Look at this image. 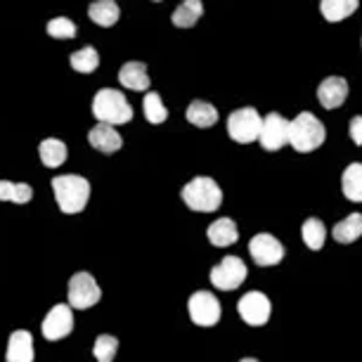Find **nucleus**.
Returning a JSON list of instances; mask_svg holds the SVG:
<instances>
[{"label":"nucleus","instance_id":"22","mask_svg":"<svg viewBox=\"0 0 362 362\" xmlns=\"http://www.w3.org/2000/svg\"><path fill=\"white\" fill-rule=\"evenodd\" d=\"M66 154H69L66 152V145L57 138H45L38 145V156H40V161H43V166H47V168L62 166L66 161Z\"/></svg>","mask_w":362,"mask_h":362},{"label":"nucleus","instance_id":"23","mask_svg":"<svg viewBox=\"0 0 362 362\" xmlns=\"http://www.w3.org/2000/svg\"><path fill=\"white\" fill-rule=\"evenodd\" d=\"M360 0H320V12L327 22H341L358 10Z\"/></svg>","mask_w":362,"mask_h":362},{"label":"nucleus","instance_id":"20","mask_svg":"<svg viewBox=\"0 0 362 362\" xmlns=\"http://www.w3.org/2000/svg\"><path fill=\"white\" fill-rule=\"evenodd\" d=\"M185 116L189 124L197 128H211V126H216V121H218V109L206 100H194V102H189Z\"/></svg>","mask_w":362,"mask_h":362},{"label":"nucleus","instance_id":"16","mask_svg":"<svg viewBox=\"0 0 362 362\" xmlns=\"http://www.w3.org/2000/svg\"><path fill=\"white\" fill-rule=\"evenodd\" d=\"M206 237L214 247H232L239 239V230L232 218H218L216 223L209 225Z\"/></svg>","mask_w":362,"mask_h":362},{"label":"nucleus","instance_id":"11","mask_svg":"<svg viewBox=\"0 0 362 362\" xmlns=\"http://www.w3.org/2000/svg\"><path fill=\"white\" fill-rule=\"evenodd\" d=\"M249 254L254 258L256 265L261 268H270V265H279L284 258V247L277 237L268 235V232H261V235H254L249 242Z\"/></svg>","mask_w":362,"mask_h":362},{"label":"nucleus","instance_id":"14","mask_svg":"<svg viewBox=\"0 0 362 362\" xmlns=\"http://www.w3.org/2000/svg\"><path fill=\"white\" fill-rule=\"evenodd\" d=\"M88 142H90V145L102 154H114L124 147V140H121V135L116 133V128L107 126V124L95 126L93 131L88 133Z\"/></svg>","mask_w":362,"mask_h":362},{"label":"nucleus","instance_id":"1","mask_svg":"<svg viewBox=\"0 0 362 362\" xmlns=\"http://www.w3.org/2000/svg\"><path fill=\"white\" fill-rule=\"evenodd\" d=\"M52 192L62 214H81L90 199V182L83 175H57L52 180Z\"/></svg>","mask_w":362,"mask_h":362},{"label":"nucleus","instance_id":"10","mask_svg":"<svg viewBox=\"0 0 362 362\" xmlns=\"http://www.w3.org/2000/svg\"><path fill=\"white\" fill-rule=\"evenodd\" d=\"M187 310L194 325L214 327L221 320V300L211 291H194L187 300Z\"/></svg>","mask_w":362,"mask_h":362},{"label":"nucleus","instance_id":"24","mask_svg":"<svg viewBox=\"0 0 362 362\" xmlns=\"http://www.w3.org/2000/svg\"><path fill=\"white\" fill-rule=\"evenodd\" d=\"M119 15H121L119 5L114 0H95V3H90V8H88V17L98 26H114L119 22Z\"/></svg>","mask_w":362,"mask_h":362},{"label":"nucleus","instance_id":"21","mask_svg":"<svg viewBox=\"0 0 362 362\" xmlns=\"http://www.w3.org/2000/svg\"><path fill=\"white\" fill-rule=\"evenodd\" d=\"M332 237L339 244H353L362 237V214H351L334 225Z\"/></svg>","mask_w":362,"mask_h":362},{"label":"nucleus","instance_id":"7","mask_svg":"<svg viewBox=\"0 0 362 362\" xmlns=\"http://www.w3.org/2000/svg\"><path fill=\"white\" fill-rule=\"evenodd\" d=\"M258 142H261L265 152H279L284 145H289V121L279 112H270L261 121Z\"/></svg>","mask_w":362,"mask_h":362},{"label":"nucleus","instance_id":"32","mask_svg":"<svg viewBox=\"0 0 362 362\" xmlns=\"http://www.w3.org/2000/svg\"><path fill=\"white\" fill-rule=\"evenodd\" d=\"M239 362H258V360H254V358H244V360H239Z\"/></svg>","mask_w":362,"mask_h":362},{"label":"nucleus","instance_id":"8","mask_svg":"<svg viewBox=\"0 0 362 362\" xmlns=\"http://www.w3.org/2000/svg\"><path fill=\"white\" fill-rule=\"evenodd\" d=\"M247 272L249 270H247V265H244L242 258L225 256L223 261L211 270V284L221 291H232V289H237V286L244 284Z\"/></svg>","mask_w":362,"mask_h":362},{"label":"nucleus","instance_id":"2","mask_svg":"<svg viewBox=\"0 0 362 362\" xmlns=\"http://www.w3.org/2000/svg\"><path fill=\"white\" fill-rule=\"evenodd\" d=\"M93 116L100 124L121 126L133 119V107L128 105L126 95L114 88H102L93 98Z\"/></svg>","mask_w":362,"mask_h":362},{"label":"nucleus","instance_id":"3","mask_svg":"<svg viewBox=\"0 0 362 362\" xmlns=\"http://www.w3.org/2000/svg\"><path fill=\"white\" fill-rule=\"evenodd\" d=\"M182 202L187 204V209L199 211V214H214L221 209L223 204V189L218 187V182L214 177L206 175H197L182 187Z\"/></svg>","mask_w":362,"mask_h":362},{"label":"nucleus","instance_id":"5","mask_svg":"<svg viewBox=\"0 0 362 362\" xmlns=\"http://www.w3.org/2000/svg\"><path fill=\"white\" fill-rule=\"evenodd\" d=\"M261 121L263 119L256 107H242L228 116V135L239 145L254 142L261 133Z\"/></svg>","mask_w":362,"mask_h":362},{"label":"nucleus","instance_id":"4","mask_svg":"<svg viewBox=\"0 0 362 362\" xmlns=\"http://www.w3.org/2000/svg\"><path fill=\"white\" fill-rule=\"evenodd\" d=\"M327 138L322 121L310 112H300L296 119L289 121V145L300 154L315 152Z\"/></svg>","mask_w":362,"mask_h":362},{"label":"nucleus","instance_id":"25","mask_svg":"<svg viewBox=\"0 0 362 362\" xmlns=\"http://www.w3.org/2000/svg\"><path fill=\"white\" fill-rule=\"evenodd\" d=\"M300 237H303L305 247L313 251H320L325 247V239H327V228L320 218H308L300 228Z\"/></svg>","mask_w":362,"mask_h":362},{"label":"nucleus","instance_id":"28","mask_svg":"<svg viewBox=\"0 0 362 362\" xmlns=\"http://www.w3.org/2000/svg\"><path fill=\"white\" fill-rule=\"evenodd\" d=\"M142 112L149 124H163L168 119V109L163 107V100L159 98V93H147L145 102H142Z\"/></svg>","mask_w":362,"mask_h":362},{"label":"nucleus","instance_id":"26","mask_svg":"<svg viewBox=\"0 0 362 362\" xmlns=\"http://www.w3.org/2000/svg\"><path fill=\"white\" fill-rule=\"evenodd\" d=\"M33 197L31 185L26 182H10L0 180V202H12V204H29Z\"/></svg>","mask_w":362,"mask_h":362},{"label":"nucleus","instance_id":"29","mask_svg":"<svg viewBox=\"0 0 362 362\" xmlns=\"http://www.w3.org/2000/svg\"><path fill=\"white\" fill-rule=\"evenodd\" d=\"M116 351H119V341H116V337H112V334H100V337L95 339L93 353L98 362H114Z\"/></svg>","mask_w":362,"mask_h":362},{"label":"nucleus","instance_id":"18","mask_svg":"<svg viewBox=\"0 0 362 362\" xmlns=\"http://www.w3.org/2000/svg\"><path fill=\"white\" fill-rule=\"evenodd\" d=\"M202 15H204L202 0H182L173 10V15H170V22H173V26H177V29H189V26H194L199 22Z\"/></svg>","mask_w":362,"mask_h":362},{"label":"nucleus","instance_id":"30","mask_svg":"<svg viewBox=\"0 0 362 362\" xmlns=\"http://www.w3.org/2000/svg\"><path fill=\"white\" fill-rule=\"evenodd\" d=\"M45 31H47V36H50V38H66V40L76 38V24H74L69 17L50 19L47 26H45Z\"/></svg>","mask_w":362,"mask_h":362},{"label":"nucleus","instance_id":"6","mask_svg":"<svg viewBox=\"0 0 362 362\" xmlns=\"http://www.w3.org/2000/svg\"><path fill=\"white\" fill-rule=\"evenodd\" d=\"M102 298L100 284L95 282V277L90 272H76L69 279V305L76 310L93 308L95 303Z\"/></svg>","mask_w":362,"mask_h":362},{"label":"nucleus","instance_id":"12","mask_svg":"<svg viewBox=\"0 0 362 362\" xmlns=\"http://www.w3.org/2000/svg\"><path fill=\"white\" fill-rule=\"evenodd\" d=\"M43 337L47 341H59V339H66L74 329V313H71V305L69 303H57L52 305L50 313L45 315L43 325Z\"/></svg>","mask_w":362,"mask_h":362},{"label":"nucleus","instance_id":"9","mask_svg":"<svg viewBox=\"0 0 362 362\" xmlns=\"http://www.w3.org/2000/svg\"><path fill=\"white\" fill-rule=\"evenodd\" d=\"M237 313H239V317H242L247 325L263 327L270 320L272 303H270V298L265 296L263 291H249V293H244V296L239 298Z\"/></svg>","mask_w":362,"mask_h":362},{"label":"nucleus","instance_id":"15","mask_svg":"<svg viewBox=\"0 0 362 362\" xmlns=\"http://www.w3.org/2000/svg\"><path fill=\"white\" fill-rule=\"evenodd\" d=\"M5 360L8 362H33V337H31V332L17 329V332L10 334Z\"/></svg>","mask_w":362,"mask_h":362},{"label":"nucleus","instance_id":"13","mask_svg":"<svg viewBox=\"0 0 362 362\" xmlns=\"http://www.w3.org/2000/svg\"><path fill=\"white\" fill-rule=\"evenodd\" d=\"M348 98V81L344 76H329L317 86V100L325 109H339Z\"/></svg>","mask_w":362,"mask_h":362},{"label":"nucleus","instance_id":"17","mask_svg":"<svg viewBox=\"0 0 362 362\" xmlns=\"http://www.w3.org/2000/svg\"><path fill=\"white\" fill-rule=\"evenodd\" d=\"M119 81L121 86L128 88V90H147L149 88V74H147V66L142 62H126L124 66L119 69Z\"/></svg>","mask_w":362,"mask_h":362},{"label":"nucleus","instance_id":"31","mask_svg":"<svg viewBox=\"0 0 362 362\" xmlns=\"http://www.w3.org/2000/svg\"><path fill=\"white\" fill-rule=\"evenodd\" d=\"M348 133H351V140L360 147V145H362V116H353Z\"/></svg>","mask_w":362,"mask_h":362},{"label":"nucleus","instance_id":"19","mask_svg":"<svg viewBox=\"0 0 362 362\" xmlns=\"http://www.w3.org/2000/svg\"><path fill=\"white\" fill-rule=\"evenodd\" d=\"M341 192L348 202H362V163H348L341 175Z\"/></svg>","mask_w":362,"mask_h":362},{"label":"nucleus","instance_id":"33","mask_svg":"<svg viewBox=\"0 0 362 362\" xmlns=\"http://www.w3.org/2000/svg\"><path fill=\"white\" fill-rule=\"evenodd\" d=\"M154 3H161V0H154Z\"/></svg>","mask_w":362,"mask_h":362},{"label":"nucleus","instance_id":"27","mask_svg":"<svg viewBox=\"0 0 362 362\" xmlns=\"http://www.w3.org/2000/svg\"><path fill=\"white\" fill-rule=\"evenodd\" d=\"M69 62H71V69H76L78 74H93L100 64V54L93 45H86L71 54Z\"/></svg>","mask_w":362,"mask_h":362}]
</instances>
